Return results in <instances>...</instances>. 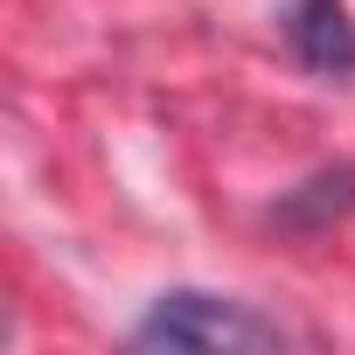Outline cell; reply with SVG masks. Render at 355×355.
Masks as SVG:
<instances>
[{
	"label": "cell",
	"instance_id": "1",
	"mask_svg": "<svg viewBox=\"0 0 355 355\" xmlns=\"http://www.w3.org/2000/svg\"><path fill=\"white\" fill-rule=\"evenodd\" d=\"M132 348H209V355H237V348H286V327L230 293H196V286H174L160 293L132 334Z\"/></svg>",
	"mask_w": 355,
	"mask_h": 355
},
{
	"label": "cell",
	"instance_id": "2",
	"mask_svg": "<svg viewBox=\"0 0 355 355\" xmlns=\"http://www.w3.org/2000/svg\"><path fill=\"white\" fill-rule=\"evenodd\" d=\"M286 42L313 77H355V15L348 0H293Z\"/></svg>",
	"mask_w": 355,
	"mask_h": 355
},
{
	"label": "cell",
	"instance_id": "3",
	"mask_svg": "<svg viewBox=\"0 0 355 355\" xmlns=\"http://www.w3.org/2000/svg\"><path fill=\"white\" fill-rule=\"evenodd\" d=\"M341 209H355V167H327V174H313V182H300V189L272 209V223H286V230H320V223H334Z\"/></svg>",
	"mask_w": 355,
	"mask_h": 355
}]
</instances>
